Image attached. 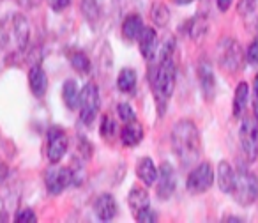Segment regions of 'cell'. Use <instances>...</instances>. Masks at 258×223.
I'll list each match as a JSON object with an SVG mask.
<instances>
[{
  "label": "cell",
  "instance_id": "obj_1",
  "mask_svg": "<svg viewBox=\"0 0 258 223\" xmlns=\"http://www.w3.org/2000/svg\"><path fill=\"white\" fill-rule=\"evenodd\" d=\"M170 142H172L177 159L184 169L197 165L202 154V140L200 131L195 126L193 121L180 119L179 123H175V126L172 128V133H170Z\"/></svg>",
  "mask_w": 258,
  "mask_h": 223
},
{
  "label": "cell",
  "instance_id": "obj_2",
  "mask_svg": "<svg viewBox=\"0 0 258 223\" xmlns=\"http://www.w3.org/2000/svg\"><path fill=\"white\" fill-rule=\"evenodd\" d=\"M152 90L161 108H165L166 101L172 97L175 89V39H168L165 46L159 50L158 64L151 75Z\"/></svg>",
  "mask_w": 258,
  "mask_h": 223
},
{
  "label": "cell",
  "instance_id": "obj_3",
  "mask_svg": "<svg viewBox=\"0 0 258 223\" xmlns=\"http://www.w3.org/2000/svg\"><path fill=\"white\" fill-rule=\"evenodd\" d=\"M30 41V25L23 15H11L0 25V48L8 57L23 53Z\"/></svg>",
  "mask_w": 258,
  "mask_h": 223
},
{
  "label": "cell",
  "instance_id": "obj_4",
  "mask_svg": "<svg viewBox=\"0 0 258 223\" xmlns=\"http://www.w3.org/2000/svg\"><path fill=\"white\" fill-rule=\"evenodd\" d=\"M80 9L83 18L94 29H103L104 23H110V20L118 13L117 0H82Z\"/></svg>",
  "mask_w": 258,
  "mask_h": 223
},
{
  "label": "cell",
  "instance_id": "obj_5",
  "mask_svg": "<svg viewBox=\"0 0 258 223\" xmlns=\"http://www.w3.org/2000/svg\"><path fill=\"white\" fill-rule=\"evenodd\" d=\"M218 66L226 73H237L242 69L244 64V51L242 46L233 37H223L218 44L216 51Z\"/></svg>",
  "mask_w": 258,
  "mask_h": 223
},
{
  "label": "cell",
  "instance_id": "obj_6",
  "mask_svg": "<svg viewBox=\"0 0 258 223\" xmlns=\"http://www.w3.org/2000/svg\"><path fill=\"white\" fill-rule=\"evenodd\" d=\"M233 198L240 205H251L258 198V176L240 165L235 172V188L232 191Z\"/></svg>",
  "mask_w": 258,
  "mask_h": 223
},
{
  "label": "cell",
  "instance_id": "obj_7",
  "mask_svg": "<svg viewBox=\"0 0 258 223\" xmlns=\"http://www.w3.org/2000/svg\"><path fill=\"white\" fill-rule=\"evenodd\" d=\"M99 89H97L96 83L89 82L83 85V89L80 90V101H78V110H80V121H82L85 126L96 121L97 114H99Z\"/></svg>",
  "mask_w": 258,
  "mask_h": 223
},
{
  "label": "cell",
  "instance_id": "obj_8",
  "mask_svg": "<svg viewBox=\"0 0 258 223\" xmlns=\"http://www.w3.org/2000/svg\"><path fill=\"white\" fill-rule=\"evenodd\" d=\"M44 184L46 190L51 195H58L68 186L75 184V176H73L71 166H60L58 163H51L50 169L44 172Z\"/></svg>",
  "mask_w": 258,
  "mask_h": 223
},
{
  "label": "cell",
  "instance_id": "obj_9",
  "mask_svg": "<svg viewBox=\"0 0 258 223\" xmlns=\"http://www.w3.org/2000/svg\"><path fill=\"white\" fill-rule=\"evenodd\" d=\"M240 149L247 161H254L258 158V123L249 117L242 121L239 130Z\"/></svg>",
  "mask_w": 258,
  "mask_h": 223
},
{
  "label": "cell",
  "instance_id": "obj_10",
  "mask_svg": "<svg viewBox=\"0 0 258 223\" xmlns=\"http://www.w3.org/2000/svg\"><path fill=\"white\" fill-rule=\"evenodd\" d=\"M212 183H214V170H212V166L207 161H204L195 165V169L187 176L186 184L189 193L198 195V193H205L212 186Z\"/></svg>",
  "mask_w": 258,
  "mask_h": 223
},
{
  "label": "cell",
  "instance_id": "obj_11",
  "mask_svg": "<svg viewBox=\"0 0 258 223\" xmlns=\"http://www.w3.org/2000/svg\"><path fill=\"white\" fill-rule=\"evenodd\" d=\"M48 159L50 163H60L69 149V138L62 128L53 126L48 130Z\"/></svg>",
  "mask_w": 258,
  "mask_h": 223
},
{
  "label": "cell",
  "instance_id": "obj_12",
  "mask_svg": "<svg viewBox=\"0 0 258 223\" xmlns=\"http://www.w3.org/2000/svg\"><path fill=\"white\" fill-rule=\"evenodd\" d=\"M20 202V191L13 184L0 186V221H9L13 211H16Z\"/></svg>",
  "mask_w": 258,
  "mask_h": 223
},
{
  "label": "cell",
  "instance_id": "obj_13",
  "mask_svg": "<svg viewBox=\"0 0 258 223\" xmlns=\"http://www.w3.org/2000/svg\"><path fill=\"white\" fill-rule=\"evenodd\" d=\"M158 197L161 200H168L170 197L173 195L177 186V177H175V170L170 163H163L159 166V172H158Z\"/></svg>",
  "mask_w": 258,
  "mask_h": 223
},
{
  "label": "cell",
  "instance_id": "obj_14",
  "mask_svg": "<svg viewBox=\"0 0 258 223\" xmlns=\"http://www.w3.org/2000/svg\"><path fill=\"white\" fill-rule=\"evenodd\" d=\"M198 82H200V89L204 92L205 99H212L216 94V78L211 62H200V66H198Z\"/></svg>",
  "mask_w": 258,
  "mask_h": 223
},
{
  "label": "cell",
  "instance_id": "obj_15",
  "mask_svg": "<svg viewBox=\"0 0 258 223\" xmlns=\"http://www.w3.org/2000/svg\"><path fill=\"white\" fill-rule=\"evenodd\" d=\"M94 212L101 221H111L117 214V200L110 193H103L94 202Z\"/></svg>",
  "mask_w": 258,
  "mask_h": 223
},
{
  "label": "cell",
  "instance_id": "obj_16",
  "mask_svg": "<svg viewBox=\"0 0 258 223\" xmlns=\"http://www.w3.org/2000/svg\"><path fill=\"white\" fill-rule=\"evenodd\" d=\"M138 43H140V53L147 61H152L158 55V36H156V30L152 27H145L142 30Z\"/></svg>",
  "mask_w": 258,
  "mask_h": 223
},
{
  "label": "cell",
  "instance_id": "obj_17",
  "mask_svg": "<svg viewBox=\"0 0 258 223\" xmlns=\"http://www.w3.org/2000/svg\"><path fill=\"white\" fill-rule=\"evenodd\" d=\"M29 87L36 97H43L48 89V76L39 64H34L29 71Z\"/></svg>",
  "mask_w": 258,
  "mask_h": 223
},
{
  "label": "cell",
  "instance_id": "obj_18",
  "mask_svg": "<svg viewBox=\"0 0 258 223\" xmlns=\"http://www.w3.org/2000/svg\"><path fill=\"white\" fill-rule=\"evenodd\" d=\"M144 135L145 133H144V128H142V124L135 119V121H129V123H125V126L122 128L120 140H122V144H124L125 147H135V145H138L142 140H144Z\"/></svg>",
  "mask_w": 258,
  "mask_h": 223
},
{
  "label": "cell",
  "instance_id": "obj_19",
  "mask_svg": "<svg viewBox=\"0 0 258 223\" xmlns=\"http://www.w3.org/2000/svg\"><path fill=\"white\" fill-rule=\"evenodd\" d=\"M218 186L223 193H232L235 188V170L228 161H219L218 165Z\"/></svg>",
  "mask_w": 258,
  "mask_h": 223
},
{
  "label": "cell",
  "instance_id": "obj_20",
  "mask_svg": "<svg viewBox=\"0 0 258 223\" xmlns=\"http://www.w3.org/2000/svg\"><path fill=\"white\" fill-rule=\"evenodd\" d=\"M145 29L144 20L138 15H129L127 18L122 22V36H124L125 41L133 43V41H138L142 30Z\"/></svg>",
  "mask_w": 258,
  "mask_h": 223
},
{
  "label": "cell",
  "instance_id": "obj_21",
  "mask_svg": "<svg viewBox=\"0 0 258 223\" xmlns=\"http://www.w3.org/2000/svg\"><path fill=\"white\" fill-rule=\"evenodd\" d=\"M137 176L145 186H154L158 181V169L151 158H142L137 165Z\"/></svg>",
  "mask_w": 258,
  "mask_h": 223
},
{
  "label": "cell",
  "instance_id": "obj_22",
  "mask_svg": "<svg viewBox=\"0 0 258 223\" xmlns=\"http://www.w3.org/2000/svg\"><path fill=\"white\" fill-rule=\"evenodd\" d=\"M127 204L135 214L144 211L145 207H151V197L144 188H133L127 195Z\"/></svg>",
  "mask_w": 258,
  "mask_h": 223
},
{
  "label": "cell",
  "instance_id": "obj_23",
  "mask_svg": "<svg viewBox=\"0 0 258 223\" xmlns=\"http://www.w3.org/2000/svg\"><path fill=\"white\" fill-rule=\"evenodd\" d=\"M80 87L78 83H76V80L69 78L64 82V85H62V99H64L66 106L69 108V110H75V108H78V101H80Z\"/></svg>",
  "mask_w": 258,
  "mask_h": 223
},
{
  "label": "cell",
  "instance_id": "obj_24",
  "mask_svg": "<svg viewBox=\"0 0 258 223\" xmlns=\"http://www.w3.org/2000/svg\"><path fill=\"white\" fill-rule=\"evenodd\" d=\"M247 97H249V87L246 82H240L235 89V94H233V116L235 117H240L242 112L246 110Z\"/></svg>",
  "mask_w": 258,
  "mask_h": 223
},
{
  "label": "cell",
  "instance_id": "obj_25",
  "mask_svg": "<svg viewBox=\"0 0 258 223\" xmlns=\"http://www.w3.org/2000/svg\"><path fill=\"white\" fill-rule=\"evenodd\" d=\"M117 87L120 92H133L135 87H137V71L133 68H124L120 69L117 76Z\"/></svg>",
  "mask_w": 258,
  "mask_h": 223
},
{
  "label": "cell",
  "instance_id": "obj_26",
  "mask_svg": "<svg viewBox=\"0 0 258 223\" xmlns=\"http://www.w3.org/2000/svg\"><path fill=\"white\" fill-rule=\"evenodd\" d=\"M151 20L156 27L163 29V27H166V23L170 22V9L166 8L163 2H156L151 8Z\"/></svg>",
  "mask_w": 258,
  "mask_h": 223
},
{
  "label": "cell",
  "instance_id": "obj_27",
  "mask_svg": "<svg viewBox=\"0 0 258 223\" xmlns=\"http://www.w3.org/2000/svg\"><path fill=\"white\" fill-rule=\"evenodd\" d=\"M69 62H71L73 69H76L80 75H89L90 68H92L89 57L83 51H73V53H69Z\"/></svg>",
  "mask_w": 258,
  "mask_h": 223
},
{
  "label": "cell",
  "instance_id": "obj_28",
  "mask_svg": "<svg viewBox=\"0 0 258 223\" xmlns=\"http://www.w3.org/2000/svg\"><path fill=\"white\" fill-rule=\"evenodd\" d=\"M205 30H207V22H205L204 16H197V18L189 20V34H191V37L204 36Z\"/></svg>",
  "mask_w": 258,
  "mask_h": 223
},
{
  "label": "cell",
  "instance_id": "obj_29",
  "mask_svg": "<svg viewBox=\"0 0 258 223\" xmlns=\"http://www.w3.org/2000/svg\"><path fill=\"white\" fill-rule=\"evenodd\" d=\"M117 112H118V117H120L124 123H129V121L137 119V112H135V108L129 103H120L117 106Z\"/></svg>",
  "mask_w": 258,
  "mask_h": 223
},
{
  "label": "cell",
  "instance_id": "obj_30",
  "mask_svg": "<svg viewBox=\"0 0 258 223\" xmlns=\"http://www.w3.org/2000/svg\"><path fill=\"white\" fill-rule=\"evenodd\" d=\"M115 130H117V128H115V123L108 116H104L103 121H101V130H99L101 135H103L104 138H111L115 135Z\"/></svg>",
  "mask_w": 258,
  "mask_h": 223
},
{
  "label": "cell",
  "instance_id": "obj_31",
  "mask_svg": "<svg viewBox=\"0 0 258 223\" xmlns=\"http://www.w3.org/2000/svg\"><path fill=\"white\" fill-rule=\"evenodd\" d=\"M15 221L16 223H36L37 216H36V212L30 211V209H23V211H18L15 214Z\"/></svg>",
  "mask_w": 258,
  "mask_h": 223
},
{
  "label": "cell",
  "instance_id": "obj_32",
  "mask_svg": "<svg viewBox=\"0 0 258 223\" xmlns=\"http://www.w3.org/2000/svg\"><path fill=\"white\" fill-rule=\"evenodd\" d=\"M135 218H137V221H140V223H156L158 221V214H156L151 207H145L144 211L135 214Z\"/></svg>",
  "mask_w": 258,
  "mask_h": 223
},
{
  "label": "cell",
  "instance_id": "obj_33",
  "mask_svg": "<svg viewBox=\"0 0 258 223\" xmlns=\"http://www.w3.org/2000/svg\"><path fill=\"white\" fill-rule=\"evenodd\" d=\"M246 59L251 66H258V39H254L249 44V48L246 51Z\"/></svg>",
  "mask_w": 258,
  "mask_h": 223
},
{
  "label": "cell",
  "instance_id": "obj_34",
  "mask_svg": "<svg viewBox=\"0 0 258 223\" xmlns=\"http://www.w3.org/2000/svg\"><path fill=\"white\" fill-rule=\"evenodd\" d=\"M48 4H50V8L53 9L55 13H62L69 8L71 0H48Z\"/></svg>",
  "mask_w": 258,
  "mask_h": 223
},
{
  "label": "cell",
  "instance_id": "obj_35",
  "mask_svg": "<svg viewBox=\"0 0 258 223\" xmlns=\"http://www.w3.org/2000/svg\"><path fill=\"white\" fill-rule=\"evenodd\" d=\"M258 0H240L239 2V13L240 15H249L251 11L254 9Z\"/></svg>",
  "mask_w": 258,
  "mask_h": 223
},
{
  "label": "cell",
  "instance_id": "obj_36",
  "mask_svg": "<svg viewBox=\"0 0 258 223\" xmlns=\"http://www.w3.org/2000/svg\"><path fill=\"white\" fill-rule=\"evenodd\" d=\"M218 2V8H219V11H228V8L233 4V0H216Z\"/></svg>",
  "mask_w": 258,
  "mask_h": 223
},
{
  "label": "cell",
  "instance_id": "obj_37",
  "mask_svg": "<svg viewBox=\"0 0 258 223\" xmlns=\"http://www.w3.org/2000/svg\"><path fill=\"white\" fill-rule=\"evenodd\" d=\"M8 174H9V169H8V165H6L2 159H0V183L2 181H6V177H8Z\"/></svg>",
  "mask_w": 258,
  "mask_h": 223
},
{
  "label": "cell",
  "instance_id": "obj_38",
  "mask_svg": "<svg viewBox=\"0 0 258 223\" xmlns=\"http://www.w3.org/2000/svg\"><path fill=\"white\" fill-rule=\"evenodd\" d=\"M41 2H43V0H20V4L25 6V8H36Z\"/></svg>",
  "mask_w": 258,
  "mask_h": 223
},
{
  "label": "cell",
  "instance_id": "obj_39",
  "mask_svg": "<svg viewBox=\"0 0 258 223\" xmlns=\"http://www.w3.org/2000/svg\"><path fill=\"white\" fill-rule=\"evenodd\" d=\"M253 90H254V99H258V75L254 76V82H253Z\"/></svg>",
  "mask_w": 258,
  "mask_h": 223
},
{
  "label": "cell",
  "instance_id": "obj_40",
  "mask_svg": "<svg viewBox=\"0 0 258 223\" xmlns=\"http://www.w3.org/2000/svg\"><path fill=\"white\" fill-rule=\"evenodd\" d=\"M253 112H254V119L258 123V99H254V106H253Z\"/></svg>",
  "mask_w": 258,
  "mask_h": 223
},
{
  "label": "cell",
  "instance_id": "obj_41",
  "mask_svg": "<svg viewBox=\"0 0 258 223\" xmlns=\"http://www.w3.org/2000/svg\"><path fill=\"white\" fill-rule=\"evenodd\" d=\"M173 2L179 6H184V4H191V2H195V0H173Z\"/></svg>",
  "mask_w": 258,
  "mask_h": 223
},
{
  "label": "cell",
  "instance_id": "obj_42",
  "mask_svg": "<svg viewBox=\"0 0 258 223\" xmlns=\"http://www.w3.org/2000/svg\"><path fill=\"white\" fill-rule=\"evenodd\" d=\"M225 221H242V219H239V218H233V216H232V218H226Z\"/></svg>",
  "mask_w": 258,
  "mask_h": 223
},
{
  "label": "cell",
  "instance_id": "obj_43",
  "mask_svg": "<svg viewBox=\"0 0 258 223\" xmlns=\"http://www.w3.org/2000/svg\"><path fill=\"white\" fill-rule=\"evenodd\" d=\"M256 30H258V18H256Z\"/></svg>",
  "mask_w": 258,
  "mask_h": 223
}]
</instances>
